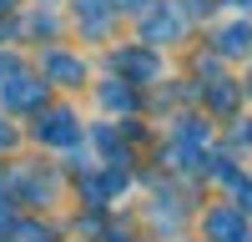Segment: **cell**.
Instances as JSON below:
<instances>
[{
  "mask_svg": "<svg viewBox=\"0 0 252 242\" xmlns=\"http://www.w3.org/2000/svg\"><path fill=\"white\" fill-rule=\"evenodd\" d=\"M51 71H56V76H81V66L66 60V56H51Z\"/></svg>",
  "mask_w": 252,
  "mask_h": 242,
  "instance_id": "6da1fadb",
  "label": "cell"
}]
</instances>
